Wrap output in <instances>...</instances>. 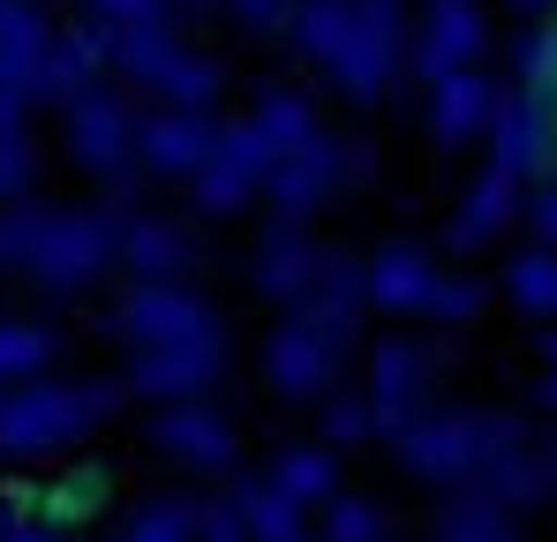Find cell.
Returning a JSON list of instances; mask_svg holds the SVG:
<instances>
[{
  "mask_svg": "<svg viewBox=\"0 0 557 542\" xmlns=\"http://www.w3.org/2000/svg\"><path fill=\"white\" fill-rule=\"evenodd\" d=\"M528 113H535V167L557 188V30L543 46V69H535V90H528Z\"/></svg>",
  "mask_w": 557,
  "mask_h": 542,
  "instance_id": "obj_1",
  "label": "cell"
}]
</instances>
